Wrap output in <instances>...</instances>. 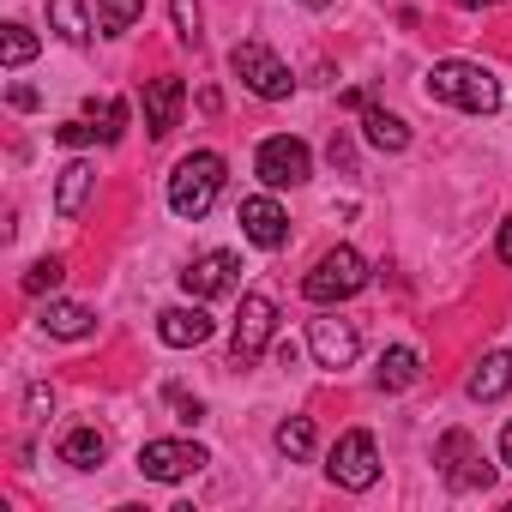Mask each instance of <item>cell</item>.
I'll return each instance as SVG.
<instances>
[{"label":"cell","mask_w":512,"mask_h":512,"mask_svg":"<svg viewBox=\"0 0 512 512\" xmlns=\"http://www.w3.org/2000/svg\"><path fill=\"white\" fill-rule=\"evenodd\" d=\"M422 91L434 103L464 109V115H494L500 109V85H494V73L482 61H434L428 79H422Z\"/></svg>","instance_id":"obj_1"},{"label":"cell","mask_w":512,"mask_h":512,"mask_svg":"<svg viewBox=\"0 0 512 512\" xmlns=\"http://www.w3.org/2000/svg\"><path fill=\"white\" fill-rule=\"evenodd\" d=\"M217 193H223V157L217 151H187L169 175V211L199 223L217 205Z\"/></svg>","instance_id":"obj_2"},{"label":"cell","mask_w":512,"mask_h":512,"mask_svg":"<svg viewBox=\"0 0 512 512\" xmlns=\"http://www.w3.org/2000/svg\"><path fill=\"white\" fill-rule=\"evenodd\" d=\"M362 284H368V260H362L356 247H332V253H320V266L302 278V296H308L314 308H338V302H350Z\"/></svg>","instance_id":"obj_3"},{"label":"cell","mask_w":512,"mask_h":512,"mask_svg":"<svg viewBox=\"0 0 512 512\" xmlns=\"http://www.w3.org/2000/svg\"><path fill=\"white\" fill-rule=\"evenodd\" d=\"M326 476H332L338 488H350V494H368V488L380 482V446H374V434H368V428L338 434V446L326 452Z\"/></svg>","instance_id":"obj_4"},{"label":"cell","mask_w":512,"mask_h":512,"mask_svg":"<svg viewBox=\"0 0 512 512\" xmlns=\"http://www.w3.org/2000/svg\"><path fill=\"white\" fill-rule=\"evenodd\" d=\"M253 175H260L272 193L302 187V181L314 175V151H308L296 133H272V139H260V151H253Z\"/></svg>","instance_id":"obj_5"},{"label":"cell","mask_w":512,"mask_h":512,"mask_svg":"<svg viewBox=\"0 0 512 512\" xmlns=\"http://www.w3.org/2000/svg\"><path fill=\"white\" fill-rule=\"evenodd\" d=\"M272 332H278V302L272 296H241V314H235V332H229V362L253 368L272 350Z\"/></svg>","instance_id":"obj_6"},{"label":"cell","mask_w":512,"mask_h":512,"mask_svg":"<svg viewBox=\"0 0 512 512\" xmlns=\"http://www.w3.org/2000/svg\"><path fill=\"white\" fill-rule=\"evenodd\" d=\"M229 67H235V79H241L253 97H266V103H284V97L296 91L290 67H284L266 43H235V49H229Z\"/></svg>","instance_id":"obj_7"},{"label":"cell","mask_w":512,"mask_h":512,"mask_svg":"<svg viewBox=\"0 0 512 512\" xmlns=\"http://www.w3.org/2000/svg\"><path fill=\"white\" fill-rule=\"evenodd\" d=\"M205 464H211V452L193 440H145L139 446V476H151V482H187Z\"/></svg>","instance_id":"obj_8"},{"label":"cell","mask_w":512,"mask_h":512,"mask_svg":"<svg viewBox=\"0 0 512 512\" xmlns=\"http://www.w3.org/2000/svg\"><path fill=\"white\" fill-rule=\"evenodd\" d=\"M308 350H314L320 368H350V362L362 356V332H356V320H344V314L326 308V314L308 326Z\"/></svg>","instance_id":"obj_9"},{"label":"cell","mask_w":512,"mask_h":512,"mask_svg":"<svg viewBox=\"0 0 512 512\" xmlns=\"http://www.w3.org/2000/svg\"><path fill=\"white\" fill-rule=\"evenodd\" d=\"M241 284V260L229 247H211V253H199V260L181 272V290L193 296V302H211V296H229Z\"/></svg>","instance_id":"obj_10"},{"label":"cell","mask_w":512,"mask_h":512,"mask_svg":"<svg viewBox=\"0 0 512 512\" xmlns=\"http://www.w3.org/2000/svg\"><path fill=\"white\" fill-rule=\"evenodd\" d=\"M434 464H440V476H446L452 488H488V482H494V464L476 458V440H470L464 428H452V434L440 440Z\"/></svg>","instance_id":"obj_11"},{"label":"cell","mask_w":512,"mask_h":512,"mask_svg":"<svg viewBox=\"0 0 512 512\" xmlns=\"http://www.w3.org/2000/svg\"><path fill=\"white\" fill-rule=\"evenodd\" d=\"M241 235H247L253 247L278 253V247L290 241V217H284V205H278L272 193H253V199H241Z\"/></svg>","instance_id":"obj_12"},{"label":"cell","mask_w":512,"mask_h":512,"mask_svg":"<svg viewBox=\"0 0 512 512\" xmlns=\"http://www.w3.org/2000/svg\"><path fill=\"white\" fill-rule=\"evenodd\" d=\"M211 332H217V320H211L199 302H193V308H163V314H157V338H163L169 350H199Z\"/></svg>","instance_id":"obj_13"},{"label":"cell","mask_w":512,"mask_h":512,"mask_svg":"<svg viewBox=\"0 0 512 512\" xmlns=\"http://www.w3.org/2000/svg\"><path fill=\"white\" fill-rule=\"evenodd\" d=\"M181 103H187L181 79H151V85H145V133H151V139H169V133L181 127Z\"/></svg>","instance_id":"obj_14"},{"label":"cell","mask_w":512,"mask_h":512,"mask_svg":"<svg viewBox=\"0 0 512 512\" xmlns=\"http://www.w3.org/2000/svg\"><path fill=\"white\" fill-rule=\"evenodd\" d=\"M464 392H470L476 404H494V398H506V392H512V350H488V356L470 368Z\"/></svg>","instance_id":"obj_15"},{"label":"cell","mask_w":512,"mask_h":512,"mask_svg":"<svg viewBox=\"0 0 512 512\" xmlns=\"http://www.w3.org/2000/svg\"><path fill=\"white\" fill-rule=\"evenodd\" d=\"M103 458H109V434H103L97 422H79V428L61 434V464H73V470H97Z\"/></svg>","instance_id":"obj_16"},{"label":"cell","mask_w":512,"mask_h":512,"mask_svg":"<svg viewBox=\"0 0 512 512\" xmlns=\"http://www.w3.org/2000/svg\"><path fill=\"white\" fill-rule=\"evenodd\" d=\"M91 187H97V163L73 157V163L61 169V181H55V211H61V217H79L85 199H91Z\"/></svg>","instance_id":"obj_17"},{"label":"cell","mask_w":512,"mask_h":512,"mask_svg":"<svg viewBox=\"0 0 512 512\" xmlns=\"http://www.w3.org/2000/svg\"><path fill=\"white\" fill-rule=\"evenodd\" d=\"M37 326H43L49 338H67V344H79V338H91V332H97V314H91V308H79V302H49Z\"/></svg>","instance_id":"obj_18"},{"label":"cell","mask_w":512,"mask_h":512,"mask_svg":"<svg viewBox=\"0 0 512 512\" xmlns=\"http://www.w3.org/2000/svg\"><path fill=\"white\" fill-rule=\"evenodd\" d=\"M422 380V356L410 350V344H392L386 356H380V368H374V386L380 392H404V386H416Z\"/></svg>","instance_id":"obj_19"},{"label":"cell","mask_w":512,"mask_h":512,"mask_svg":"<svg viewBox=\"0 0 512 512\" xmlns=\"http://www.w3.org/2000/svg\"><path fill=\"white\" fill-rule=\"evenodd\" d=\"M362 133H368L374 151H404V145H410V127H404L392 109H374V103L362 109Z\"/></svg>","instance_id":"obj_20"},{"label":"cell","mask_w":512,"mask_h":512,"mask_svg":"<svg viewBox=\"0 0 512 512\" xmlns=\"http://www.w3.org/2000/svg\"><path fill=\"white\" fill-rule=\"evenodd\" d=\"M49 25H55V37L73 43V49L91 43V13H85V0H49Z\"/></svg>","instance_id":"obj_21"},{"label":"cell","mask_w":512,"mask_h":512,"mask_svg":"<svg viewBox=\"0 0 512 512\" xmlns=\"http://www.w3.org/2000/svg\"><path fill=\"white\" fill-rule=\"evenodd\" d=\"M272 446H278L284 458H314V422H308V416H284L278 434H272Z\"/></svg>","instance_id":"obj_22"},{"label":"cell","mask_w":512,"mask_h":512,"mask_svg":"<svg viewBox=\"0 0 512 512\" xmlns=\"http://www.w3.org/2000/svg\"><path fill=\"white\" fill-rule=\"evenodd\" d=\"M139 13H145V0H97V25H103V37L133 31V25H139Z\"/></svg>","instance_id":"obj_23"},{"label":"cell","mask_w":512,"mask_h":512,"mask_svg":"<svg viewBox=\"0 0 512 512\" xmlns=\"http://www.w3.org/2000/svg\"><path fill=\"white\" fill-rule=\"evenodd\" d=\"M61 278H67V266L49 253V260H37V266L19 278V290H25V296H55V290H61Z\"/></svg>","instance_id":"obj_24"},{"label":"cell","mask_w":512,"mask_h":512,"mask_svg":"<svg viewBox=\"0 0 512 512\" xmlns=\"http://www.w3.org/2000/svg\"><path fill=\"white\" fill-rule=\"evenodd\" d=\"M169 13H175V37H181L187 49H199V43H205V19H199V0H169Z\"/></svg>","instance_id":"obj_25"},{"label":"cell","mask_w":512,"mask_h":512,"mask_svg":"<svg viewBox=\"0 0 512 512\" xmlns=\"http://www.w3.org/2000/svg\"><path fill=\"white\" fill-rule=\"evenodd\" d=\"M31 55H37V37L25 25H7V37H0V61H7V73H19Z\"/></svg>","instance_id":"obj_26"},{"label":"cell","mask_w":512,"mask_h":512,"mask_svg":"<svg viewBox=\"0 0 512 512\" xmlns=\"http://www.w3.org/2000/svg\"><path fill=\"white\" fill-rule=\"evenodd\" d=\"M55 139H61L67 151H85V145H97V139H103V127H91V121H61V127H55Z\"/></svg>","instance_id":"obj_27"},{"label":"cell","mask_w":512,"mask_h":512,"mask_svg":"<svg viewBox=\"0 0 512 512\" xmlns=\"http://www.w3.org/2000/svg\"><path fill=\"white\" fill-rule=\"evenodd\" d=\"M121 127H127V103H121V97H109V103H103V145H115V139H121Z\"/></svg>","instance_id":"obj_28"},{"label":"cell","mask_w":512,"mask_h":512,"mask_svg":"<svg viewBox=\"0 0 512 512\" xmlns=\"http://www.w3.org/2000/svg\"><path fill=\"white\" fill-rule=\"evenodd\" d=\"M169 404L181 410V422H199V416H205V404H199V398H187L181 386H169Z\"/></svg>","instance_id":"obj_29"},{"label":"cell","mask_w":512,"mask_h":512,"mask_svg":"<svg viewBox=\"0 0 512 512\" xmlns=\"http://www.w3.org/2000/svg\"><path fill=\"white\" fill-rule=\"evenodd\" d=\"M37 103H43V97H37L31 85H13V109H37Z\"/></svg>","instance_id":"obj_30"},{"label":"cell","mask_w":512,"mask_h":512,"mask_svg":"<svg viewBox=\"0 0 512 512\" xmlns=\"http://www.w3.org/2000/svg\"><path fill=\"white\" fill-rule=\"evenodd\" d=\"M494 247H500V260H506V266H512V217H506V223H500V241H494Z\"/></svg>","instance_id":"obj_31"},{"label":"cell","mask_w":512,"mask_h":512,"mask_svg":"<svg viewBox=\"0 0 512 512\" xmlns=\"http://www.w3.org/2000/svg\"><path fill=\"white\" fill-rule=\"evenodd\" d=\"M500 464H506V470H512V422H506V428H500Z\"/></svg>","instance_id":"obj_32"},{"label":"cell","mask_w":512,"mask_h":512,"mask_svg":"<svg viewBox=\"0 0 512 512\" xmlns=\"http://www.w3.org/2000/svg\"><path fill=\"white\" fill-rule=\"evenodd\" d=\"M452 7H464V13H482V7H500V0H452Z\"/></svg>","instance_id":"obj_33"},{"label":"cell","mask_w":512,"mask_h":512,"mask_svg":"<svg viewBox=\"0 0 512 512\" xmlns=\"http://www.w3.org/2000/svg\"><path fill=\"white\" fill-rule=\"evenodd\" d=\"M302 7H314V13H326V7H332V0H302Z\"/></svg>","instance_id":"obj_34"}]
</instances>
